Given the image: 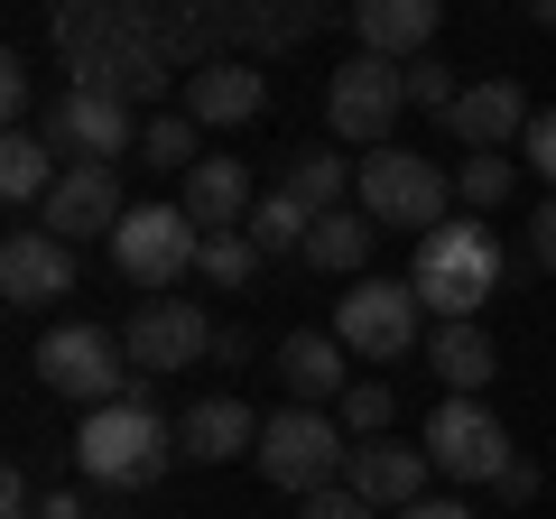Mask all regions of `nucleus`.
<instances>
[{
  "instance_id": "c85d7f7f",
  "label": "nucleus",
  "mask_w": 556,
  "mask_h": 519,
  "mask_svg": "<svg viewBox=\"0 0 556 519\" xmlns=\"http://www.w3.org/2000/svg\"><path fill=\"white\" fill-rule=\"evenodd\" d=\"M390 390H380V380H353V390H343V436H380V427H390Z\"/></svg>"
},
{
  "instance_id": "e433bc0d",
  "label": "nucleus",
  "mask_w": 556,
  "mask_h": 519,
  "mask_svg": "<svg viewBox=\"0 0 556 519\" xmlns=\"http://www.w3.org/2000/svg\"><path fill=\"white\" fill-rule=\"evenodd\" d=\"M38 519H93V501H75V492H47V501H38Z\"/></svg>"
},
{
  "instance_id": "ddd939ff",
  "label": "nucleus",
  "mask_w": 556,
  "mask_h": 519,
  "mask_svg": "<svg viewBox=\"0 0 556 519\" xmlns=\"http://www.w3.org/2000/svg\"><path fill=\"white\" fill-rule=\"evenodd\" d=\"M47 140H56V149H75V159H102V167H112L121 149H139V140H130V102H121V93H102V84H75V93L56 102Z\"/></svg>"
},
{
  "instance_id": "1a4fd4ad",
  "label": "nucleus",
  "mask_w": 556,
  "mask_h": 519,
  "mask_svg": "<svg viewBox=\"0 0 556 519\" xmlns=\"http://www.w3.org/2000/svg\"><path fill=\"white\" fill-rule=\"evenodd\" d=\"M427 464H437L445 482H501L510 436H501V418L482 400H445L437 418H427Z\"/></svg>"
},
{
  "instance_id": "aec40b11",
  "label": "nucleus",
  "mask_w": 556,
  "mask_h": 519,
  "mask_svg": "<svg viewBox=\"0 0 556 519\" xmlns=\"http://www.w3.org/2000/svg\"><path fill=\"white\" fill-rule=\"evenodd\" d=\"M251 177H241V159H195L186 167V214L204 223V232H241L251 223Z\"/></svg>"
},
{
  "instance_id": "c756f323",
  "label": "nucleus",
  "mask_w": 556,
  "mask_h": 519,
  "mask_svg": "<svg viewBox=\"0 0 556 519\" xmlns=\"http://www.w3.org/2000/svg\"><path fill=\"white\" fill-rule=\"evenodd\" d=\"M408 102H427V112H455V102H464V84L445 75L437 56H427V65H408Z\"/></svg>"
},
{
  "instance_id": "dca6fc26",
  "label": "nucleus",
  "mask_w": 556,
  "mask_h": 519,
  "mask_svg": "<svg viewBox=\"0 0 556 519\" xmlns=\"http://www.w3.org/2000/svg\"><path fill=\"white\" fill-rule=\"evenodd\" d=\"M343 473L371 510H408V501H427V445H353Z\"/></svg>"
},
{
  "instance_id": "473e14b6",
  "label": "nucleus",
  "mask_w": 556,
  "mask_h": 519,
  "mask_svg": "<svg viewBox=\"0 0 556 519\" xmlns=\"http://www.w3.org/2000/svg\"><path fill=\"white\" fill-rule=\"evenodd\" d=\"M0 112H10V130H20V121H28V65H20V56L0 65Z\"/></svg>"
},
{
  "instance_id": "6e6552de",
  "label": "nucleus",
  "mask_w": 556,
  "mask_h": 519,
  "mask_svg": "<svg viewBox=\"0 0 556 519\" xmlns=\"http://www.w3.org/2000/svg\"><path fill=\"white\" fill-rule=\"evenodd\" d=\"M417 288L408 279H353V298L334 306V334H343V353H362V362H408L417 353Z\"/></svg>"
},
{
  "instance_id": "f257e3e1",
  "label": "nucleus",
  "mask_w": 556,
  "mask_h": 519,
  "mask_svg": "<svg viewBox=\"0 0 556 519\" xmlns=\"http://www.w3.org/2000/svg\"><path fill=\"white\" fill-rule=\"evenodd\" d=\"M177 455L186 445H177V427L159 418L149 390H130V400H112V408H84V427H75V464H84L93 492H149Z\"/></svg>"
},
{
  "instance_id": "4c0bfd02",
  "label": "nucleus",
  "mask_w": 556,
  "mask_h": 519,
  "mask_svg": "<svg viewBox=\"0 0 556 519\" xmlns=\"http://www.w3.org/2000/svg\"><path fill=\"white\" fill-rule=\"evenodd\" d=\"M399 519H473V510H464V501H408Z\"/></svg>"
},
{
  "instance_id": "9b49d317",
  "label": "nucleus",
  "mask_w": 556,
  "mask_h": 519,
  "mask_svg": "<svg viewBox=\"0 0 556 519\" xmlns=\"http://www.w3.org/2000/svg\"><path fill=\"white\" fill-rule=\"evenodd\" d=\"M0 298H10V306L75 298V241H56L47 223H20V232L0 241Z\"/></svg>"
},
{
  "instance_id": "f704fd0d",
  "label": "nucleus",
  "mask_w": 556,
  "mask_h": 519,
  "mask_svg": "<svg viewBox=\"0 0 556 519\" xmlns=\"http://www.w3.org/2000/svg\"><path fill=\"white\" fill-rule=\"evenodd\" d=\"M0 519H38V492H28V473H0Z\"/></svg>"
},
{
  "instance_id": "7c9ffc66",
  "label": "nucleus",
  "mask_w": 556,
  "mask_h": 519,
  "mask_svg": "<svg viewBox=\"0 0 556 519\" xmlns=\"http://www.w3.org/2000/svg\"><path fill=\"white\" fill-rule=\"evenodd\" d=\"M298 519H371V501L353 492V482H334V492H306V510Z\"/></svg>"
},
{
  "instance_id": "4468645a",
  "label": "nucleus",
  "mask_w": 556,
  "mask_h": 519,
  "mask_svg": "<svg viewBox=\"0 0 556 519\" xmlns=\"http://www.w3.org/2000/svg\"><path fill=\"white\" fill-rule=\"evenodd\" d=\"M529 93H519L510 75H482V84H464V102L445 112V130H455L464 149H510V140H529Z\"/></svg>"
},
{
  "instance_id": "423d86ee",
  "label": "nucleus",
  "mask_w": 556,
  "mask_h": 519,
  "mask_svg": "<svg viewBox=\"0 0 556 519\" xmlns=\"http://www.w3.org/2000/svg\"><path fill=\"white\" fill-rule=\"evenodd\" d=\"M445 204H455V177L437 159H417V149H371L362 159V214L371 223H417V241H427L445 223Z\"/></svg>"
},
{
  "instance_id": "2f4dec72",
  "label": "nucleus",
  "mask_w": 556,
  "mask_h": 519,
  "mask_svg": "<svg viewBox=\"0 0 556 519\" xmlns=\"http://www.w3.org/2000/svg\"><path fill=\"white\" fill-rule=\"evenodd\" d=\"M519 149H529V167H538V177L556 186V112H538V121H529V140H519Z\"/></svg>"
},
{
  "instance_id": "4be33fe9",
  "label": "nucleus",
  "mask_w": 556,
  "mask_h": 519,
  "mask_svg": "<svg viewBox=\"0 0 556 519\" xmlns=\"http://www.w3.org/2000/svg\"><path fill=\"white\" fill-rule=\"evenodd\" d=\"M56 140H47V130H10V140H0V195L10 204H47L56 195Z\"/></svg>"
},
{
  "instance_id": "58836bf2",
  "label": "nucleus",
  "mask_w": 556,
  "mask_h": 519,
  "mask_svg": "<svg viewBox=\"0 0 556 519\" xmlns=\"http://www.w3.org/2000/svg\"><path fill=\"white\" fill-rule=\"evenodd\" d=\"M529 20H538V28H556V0H529Z\"/></svg>"
},
{
  "instance_id": "cd10ccee",
  "label": "nucleus",
  "mask_w": 556,
  "mask_h": 519,
  "mask_svg": "<svg viewBox=\"0 0 556 519\" xmlns=\"http://www.w3.org/2000/svg\"><path fill=\"white\" fill-rule=\"evenodd\" d=\"M139 159L167 167V177H186V167H195V121H186V112H159L149 130H139Z\"/></svg>"
},
{
  "instance_id": "7ed1b4c3",
  "label": "nucleus",
  "mask_w": 556,
  "mask_h": 519,
  "mask_svg": "<svg viewBox=\"0 0 556 519\" xmlns=\"http://www.w3.org/2000/svg\"><path fill=\"white\" fill-rule=\"evenodd\" d=\"M353 464V445H343V418H325V408H278V418H260V473H269V492H334V473Z\"/></svg>"
},
{
  "instance_id": "2eb2a0df",
  "label": "nucleus",
  "mask_w": 556,
  "mask_h": 519,
  "mask_svg": "<svg viewBox=\"0 0 556 519\" xmlns=\"http://www.w3.org/2000/svg\"><path fill=\"white\" fill-rule=\"evenodd\" d=\"M278 380H288L298 408H325L353 390V353H343V334H288L278 343Z\"/></svg>"
},
{
  "instance_id": "bb28decb",
  "label": "nucleus",
  "mask_w": 556,
  "mask_h": 519,
  "mask_svg": "<svg viewBox=\"0 0 556 519\" xmlns=\"http://www.w3.org/2000/svg\"><path fill=\"white\" fill-rule=\"evenodd\" d=\"M260 260H269V251H260L251 232H204V260H195V269H204L214 288H251V279H260Z\"/></svg>"
},
{
  "instance_id": "a878e982",
  "label": "nucleus",
  "mask_w": 556,
  "mask_h": 519,
  "mask_svg": "<svg viewBox=\"0 0 556 519\" xmlns=\"http://www.w3.org/2000/svg\"><path fill=\"white\" fill-rule=\"evenodd\" d=\"M510 186H519V167L501 159V149H464V167H455V195L473 204V214H492V204H510Z\"/></svg>"
},
{
  "instance_id": "412c9836",
  "label": "nucleus",
  "mask_w": 556,
  "mask_h": 519,
  "mask_svg": "<svg viewBox=\"0 0 556 519\" xmlns=\"http://www.w3.org/2000/svg\"><path fill=\"white\" fill-rule=\"evenodd\" d=\"M427 371H437L455 400H482V380L501 371V353H492V334L464 316V325H437V334H427Z\"/></svg>"
},
{
  "instance_id": "f8f14e48",
  "label": "nucleus",
  "mask_w": 556,
  "mask_h": 519,
  "mask_svg": "<svg viewBox=\"0 0 556 519\" xmlns=\"http://www.w3.org/2000/svg\"><path fill=\"white\" fill-rule=\"evenodd\" d=\"M121 214H130V204H121V177L102 159H75L56 177V195H47V232H56V241H93V232L112 241Z\"/></svg>"
},
{
  "instance_id": "a211bd4d",
  "label": "nucleus",
  "mask_w": 556,
  "mask_h": 519,
  "mask_svg": "<svg viewBox=\"0 0 556 519\" xmlns=\"http://www.w3.org/2000/svg\"><path fill=\"white\" fill-rule=\"evenodd\" d=\"M437 10L445 0H353V38H362V56H417V47L437 38Z\"/></svg>"
},
{
  "instance_id": "72a5a7b5",
  "label": "nucleus",
  "mask_w": 556,
  "mask_h": 519,
  "mask_svg": "<svg viewBox=\"0 0 556 519\" xmlns=\"http://www.w3.org/2000/svg\"><path fill=\"white\" fill-rule=\"evenodd\" d=\"M529 260H538V269H556V195L538 204V223H529Z\"/></svg>"
},
{
  "instance_id": "5701e85b",
  "label": "nucleus",
  "mask_w": 556,
  "mask_h": 519,
  "mask_svg": "<svg viewBox=\"0 0 556 519\" xmlns=\"http://www.w3.org/2000/svg\"><path fill=\"white\" fill-rule=\"evenodd\" d=\"M306 260H316V269H334V279H353L362 260H371V214H353V204L316 214V232H306Z\"/></svg>"
},
{
  "instance_id": "393cba45",
  "label": "nucleus",
  "mask_w": 556,
  "mask_h": 519,
  "mask_svg": "<svg viewBox=\"0 0 556 519\" xmlns=\"http://www.w3.org/2000/svg\"><path fill=\"white\" fill-rule=\"evenodd\" d=\"M241 232H251L260 251H306V232H316V214H306V204L288 195V186H269V195L251 204V223H241Z\"/></svg>"
},
{
  "instance_id": "b1692460",
  "label": "nucleus",
  "mask_w": 556,
  "mask_h": 519,
  "mask_svg": "<svg viewBox=\"0 0 556 519\" xmlns=\"http://www.w3.org/2000/svg\"><path fill=\"white\" fill-rule=\"evenodd\" d=\"M278 186H288V195H298L306 214H334V204H343V186H353V167H343V149H298Z\"/></svg>"
},
{
  "instance_id": "c9c22d12",
  "label": "nucleus",
  "mask_w": 556,
  "mask_h": 519,
  "mask_svg": "<svg viewBox=\"0 0 556 519\" xmlns=\"http://www.w3.org/2000/svg\"><path fill=\"white\" fill-rule=\"evenodd\" d=\"M501 501H538V464H529V455L501 464Z\"/></svg>"
},
{
  "instance_id": "0eeeda50",
  "label": "nucleus",
  "mask_w": 556,
  "mask_h": 519,
  "mask_svg": "<svg viewBox=\"0 0 556 519\" xmlns=\"http://www.w3.org/2000/svg\"><path fill=\"white\" fill-rule=\"evenodd\" d=\"M399 112H408V65H390V56H353L325 84V121H334V140H353V149H390Z\"/></svg>"
},
{
  "instance_id": "20e7f679",
  "label": "nucleus",
  "mask_w": 556,
  "mask_h": 519,
  "mask_svg": "<svg viewBox=\"0 0 556 519\" xmlns=\"http://www.w3.org/2000/svg\"><path fill=\"white\" fill-rule=\"evenodd\" d=\"M195 260H204V223L186 204H130L121 232H112V269L139 288H177Z\"/></svg>"
},
{
  "instance_id": "6ab92c4d",
  "label": "nucleus",
  "mask_w": 556,
  "mask_h": 519,
  "mask_svg": "<svg viewBox=\"0 0 556 519\" xmlns=\"http://www.w3.org/2000/svg\"><path fill=\"white\" fill-rule=\"evenodd\" d=\"M177 445H186L195 464H232V455H260V418H251L241 400H195V408L177 418Z\"/></svg>"
},
{
  "instance_id": "9d476101",
  "label": "nucleus",
  "mask_w": 556,
  "mask_h": 519,
  "mask_svg": "<svg viewBox=\"0 0 556 519\" xmlns=\"http://www.w3.org/2000/svg\"><path fill=\"white\" fill-rule=\"evenodd\" d=\"M214 325H204L195 298H149L130 316V334H121V353H130V371H195L204 353H214Z\"/></svg>"
},
{
  "instance_id": "39448f33",
  "label": "nucleus",
  "mask_w": 556,
  "mask_h": 519,
  "mask_svg": "<svg viewBox=\"0 0 556 519\" xmlns=\"http://www.w3.org/2000/svg\"><path fill=\"white\" fill-rule=\"evenodd\" d=\"M121 371H130V353H121V334H102V325H56V334H38V380L56 400H75V408L130 400Z\"/></svg>"
},
{
  "instance_id": "f3484780",
  "label": "nucleus",
  "mask_w": 556,
  "mask_h": 519,
  "mask_svg": "<svg viewBox=\"0 0 556 519\" xmlns=\"http://www.w3.org/2000/svg\"><path fill=\"white\" fill-rule=\"evenodd\" d=\"M260 102H269V84L251 65H204V75H186V121L195 130H241V121H260Z\"/></svg>"
},
{
  "instance_id": "f03ea898",
  "label": "nucleus",
  "mask_w": 556,
  "mask_h": 519,
  "mask_svg": "<svg viewBox=\"0 0 556 519\" xmlns=\"http://www.w3.org/2000/svg\"><path fill=\"white\" fill-rule=\"evenodd\" d=\"M408 288L437 306L445 325L482 316V306L501 298V241L482 232V223H437V232L417 241V279Z\"/></svg>"
}]
</instances>
